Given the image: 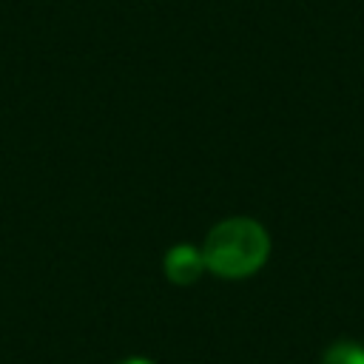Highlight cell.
Returning <instances> with one entry per match:
<instances>
[{
  "instance_id": "277c9868",
  "label": "cell",
  "mask_w": 364,
  "mask_h": 364,
  "mask_svg": "<svg viewBox=\"0 0 364 364\" xmlns=\"http://www.w3.org/2000/svg\"><path fill=\"white\" fill-rule=\"evenodd\" d=\"M119 364H154V361H148V358H125V361H119Z\"/></svg>"
},
{
  "instance_id": "3957f363",
  "label": "cell",
  "mask_w": 364,
  "mask_h": 364,
  "mask_svg": "<svg viewBox=\"0 0 364 364\" xmlns=\"http://www.w3.org/2000/svg\"><path fill=\"white\" fill-rule=\"evenodd\" d=\"M318 364H364V347L355 341H336L321 353Z\"/></svg>"
},
{
  "instance_id": "7a4b0ae2",
  "label": "cell",
  "mask_w": 364,
  "mask_h": 364,
  "mask_svg": "<svg viewBox=\"0 0 364 364\" xmlns=\"http://www.w3.org/2000/svg\"><path fill=\"white\" fill-rule=\"evenodd\" d=\"M162 267H165V276H168L173 284H179V287L199 282V276L208 270L202 250L193 247V245H173V247L165 253Z\"/></svg>"
},
{
  "instance_id": "6da1fadb",
  "label": "cell",
  "mask_w": 364,
  "mask_h": 364,
  "mask_svg": "<svg viewBox=\"0 0 364 364\" xmlns=\"http://www.w3.org/2000/svg\"><path fill=\"white\" fill-rule=\"evenodd\" d=\"M205 267L219 279H247L270 256V236L250 216H230L210 228L199 247Z\"/></svg>"
}]
</instances>
